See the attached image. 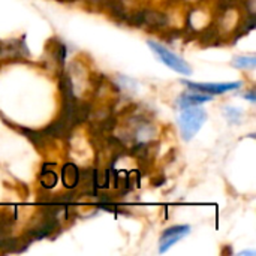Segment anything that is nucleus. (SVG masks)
Listing matches in <instances>:
<instances>
[{
  "label": "nucleus",
  "mask_w": 256,
  "mask_h": 256,
  "mask_svg": "<svg viewBox=\"0 0 256 256\" xmlns=\"http://www.w3.org/2000/svg\"><path fill=\"white\" fill-rule=\"evenodd\" d=\"M207 120V112L206 110L196 106H189V108H183V112L180 114V129H182V135L184 141H190L202 128V124Z\"/></svg>",
  "instance_id": "nucleus-1"
},
{
  "label": "nucleus",
  "mask_w": 256,
  "mask_h": 256,
  "mask_svg": "<svg viewBox=\"0 0 256 256\" xmlns=\"http://www.w3.org/2000/svg\"><path fill=\"white\" fill-rule=\"evenodd\" d=\"M148 46L154 51V54L168 66L171 68L172 70L182 74V75H190L192 74V68L188 64L186 60H183L182 57H178L177 54H174L171 50H168L166 46H164L162 44L159 42H154V40H147Z\"/></svg>",
  "instance_id": "nucleus-2"
},
{
  "label": "nucleus",
  "mask_w": 256,
  "mask_h": 256,
  "mask_svg": "<svg viewBox=\"0 0 256 256\" xmlns=\"http://www.w3.org/2000/svg\"><path fill=\"white\" fill-rule=\"evenodd\" d=\"M183 84H186L188 87H190L192 90L195 92H202V93H208V94H222V93H226V92H232V90H237L243 86L242 81H234V82H210V84H206V82H190V81H184L182 80Z\"/></svg>",
  "instance_id": "nucleus-3"
},
{
  "label": "nucleus",
  "mask_w": 256,
  "mask_h": 256,
  "mask_svg": "<svg viewBox=\"0 0 256 256\" xmlns=\"http://www.w3.org/2000/svg\"><path fill=\"white\" fill-rule=\"evenodd\" d=\"M189 232H190L189 225H176V226L165 230L159 240V252L160 254L168 252L177 242H180L182 238L189 236Z\"/></svg>",
  "instance_id": "nucleus-4"
},
{
  "label": "nucleus",
  "mask_w": 256,
  "mask_h": 256,
  "mask_svg": "<svg viewBox=\"0 0 256 256\" xmlns=\"http://www.w3.org/2000/svg\"><path fill=\"white\" fill-rule=\"evenodd\" d=\"M168 26V16L154 9H142V27L147 28H164Z\"/></svg>",
  "instance_id": "nucleus-5"
},
{
  "label": "nucleus",
  "mask_w": 256,
  "mask_h": 256,
  "mask_svg": "<svg viewBox=\"0 0 256 256\" xmlns=\"http://www.w3.org/2000/svg\"><path fill=\"white\" fill-rule=\"evenodd\" d=\"M212 100V96H207V94H201V93H196L195 90L194 92H184L178 96L177 99V104L180 108H189V106H196V105H201V104H206V102H210Z\"/></svg>",
  "instance_id": "nucleus-6"
},
{
  "label": "nucleus",
  "mask_w": 256,
  "mask_h": 256,
  "mask_svg": "<svg viewBox=\"0 0 256 256\" xmlns=\"http://www.w3.org/2000/svg\"><path fill=\"white\" fill-rule=\"evenodd\" d=\"M63 183L68 189H74L80 183V172L74 164H68L63 168Z\"/></svg>",
  "instance_id": "nucleus-7"
},
{
  "label": "nucleus",
  "mask_w": 256,
  "mask_h": 256,
  "mask_svg": "<svg viewBox=\"0 0 256 256\" xmlns=\"http://www.w3.org/2000/svg\"><path fill=\"white\" fill-rule=\"evenodd\" d=\"M218 39H219V30H218L216 27H208V28H206V30L201 33V38H200V40H201V44H202L204 46L213 45V40H218Z\"/></svg>",
  "instance_id": "nucleus-8"
},
{
  "label": "nucleus",
  "mask_w": 256,
  "mask_h": 256,
  "mask_svg": "<svg viewBox=\"0 0 256 256\" xmlns=\"http://www.w3.org/2000/svg\"><path fill=\"white\" fill-rule=\"evenodd\" d=\"M234 66L240 68V69H254L256 66V58L254 56H250V57H248V56L236 57L234 58Z\"/></svg>",
  "instance_id": "nucleus-9"
},
{
  "label": "nucleus",
  "mask_w": 256,
  "mask_h": 256,
  "mask_svg": "<svg viewBox=\"0 0 256 256\" xmlns=\"http://www.w3.org/2000/svg\"><path fill=\"white\" fill-rule=\"evenodd\" d=\"M225 116L228 117V120H230L231 123H238L240 118H242V111H240L238 108H231V106H228V108L225 110Z\"/></svg>",
  "instance_id": "nucleus-10"
},
{
  "label": "nucleus",
  "mask_w": 256,
  "mask_h": 256,
  "mask_svg": "<svg viewBox=\"0 0 256 256\" xmlns=\"http://www.w3.org/2000/svg\"><path fill=\"white\" fill-rule=\"evenodd\" d=\"M243 96H244V98H248V99H249L250 102H255V100H256V98H255V90H254V88H252L250 92H246V93H244Z\"/></svg>",
  "instance_id": "nucleus-11"
},
{
  "label": "nucleus",
  "mask_w": 256,
  "mask_h": 256,
  "mask_svg": "<svg viewBox=\"0 0 256 256\" xmlns=\"http://www.w3.org/2000/svg\"><path fill=\"white\" fill-rule=\"evenodd\" d=\"M238 255L242 256V255H255V252H242V254H238Z\"/></svg>",
  "instance_id": "nucleus-12"
}]
</instances>
